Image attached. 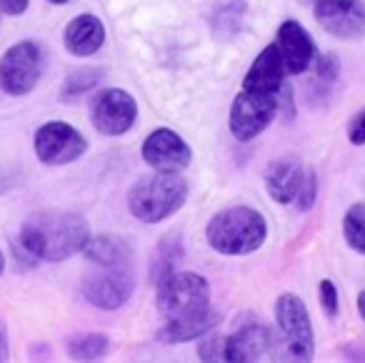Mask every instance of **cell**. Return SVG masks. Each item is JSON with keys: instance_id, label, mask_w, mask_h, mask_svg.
<instances>
[{"instance_id": "obj_1", "label": "cell", "mask_w": 365, "mask_h": 363, "mask_svg": "<svg viewBox=\"0 0 365 363\" xmlns=\"http://www.w3.org/2000/svg\"><path fill=\"white\" fill-rule=\"evenodd\" d=\"M88 238H91L88 221L73 211L33 213L21 228L23 253L33 261H68L76 253H83Z\"/></svg>"}, {"instance_id": "obj_2", "label": "cell", "mask_w": 365, "mask_h": 363, "mask_svg": "<svg viewBox=\"0 0 365 363\" xmlns=\"http://www.w3.org/2000/svg\"><path fill=\"white\" fill-rule=\"evenodd\" d=\"M210 248L223 256H248L268 238V223L260 211L250 206H233L215 213L205 228Z\"/></svg>"}, {"instance_id": "obj_3", "label": "cell", "mask_w": 365, "mask_h": 363, "mask_svg": "<svg viewBox=\"0 0 365 363\" xmlns=\"http://www.w3.org/2000/svg\"><path fill=\"white\" fill-rule=\"evenodd\" d=\"M188 198V183L180 173L155 171L133 183L128 191V211L140 223H163L180 211Z\"/></svg>"}, {"instance_id": "obj_4", "label": "cell", "mask_w": 365, "mask_h": 363, "mask_svg": "<svg viewBox=\"0 0 365 363\" xmlns=\"http://www.w3.org/2000/svg\"><path fill=\"white\" fill-rule=\"evenodd\" d=\"M275 326L278 333L273 336V356L280 361H310L315 353L313 321L295 293H283L275 301Z\"/></svg>"}, {"instance_id": "obj_5", "label": "cell", "mask_w": 365, "mask_h": 363, "mask_svg": "<svg viewBox=\"0 0 365 363\" xmlns=\"http://www.w3.org/2000/svg\"><path fill=\"white\" fill-rule=\"evenodd\" d=\"M155 306L165 321L200 313L210 308V283L193 271H175L158 283Z\"/></svg>"}, {"instance_id": "obj_6", "label": "cell", "mask_w": 365, "mask_h": 363, "mask_svg": "<svg viewBox=\"0 0 365 363\" xmlns=\"http://www.w3.org/2000/svg\"><path fill=\"white\" fill-rule=\"evenodd\" d=\"M43 76V51L36 41H21L0 58V88L13 98L28 96Z\"/></svg>"}, {"instance_id": "obj_7", "label": "cell", "mask_w": 365, "mask_h": 363, "mask_svg": "<svg viewBox=\"0 0 365 363\" xmlns=\"http://www.w3.org/2000/svg\"><path fill=\"white\" fill-rule=\"evenodd\" d=\"M36 156L46 166H68L88 151V141L78 128L63 121H48L36 131Z\"/></svg>"}, {"instance_id": "obj_8", "label": "cell", "mask_w": 365, "mask_h": 363, "mask_svg": "<svg viewBox=\"0 0 365 363\" xmlns=\"http://www.w3.org/2000/svg\"><path fill=\"white\" fill-rule=\"evenodd\" d=\"M275 113H278V96H263V93L240 88L230 106V133L238 141H253L273 123Z\"/></svg>"}, {"instance_id": "obj_9", "label": "cell", "mask_w": 365, "mask_h": 363, "mask_svg": "<svg viewBox=\"0 0 365 363\" xmlns=\"http://www.w3.org/2000/svg\"><path fill=\"white\" fill-rule=\"evenodd\" d=\"M101 273H93L83 281V296L88 303L103 311H115L130 301L135 291L133 266H101Z\"/></svg>"}, {"instance_id": "obj_10", "label": "cell", "mask_w": 365, "mask_h": 363, "mask_svg": "<svg viewBox=\"0 0 365 363\" xmlns=\"http://www.w3.org/2000/svg\"><path fill=\"white\" fill-rule=\"evenodd\" d=\"M138 103L128 91L120 88H108L98 93L91 106V121L98 133L108 138H118L135 126Z\"/></svg>"}, {"instance_id": "obj_11", "label": "cell", "mask_w": 365, "mask_h": 363, "mask_svg": "<svg viewBox=\"0 0 365 363\" xmlns=\"http://www.w3.org/2000/svg\"><path fill=\"white\" fill-rule=\"evenodd\" d=\"M140 156L153 171L182 173L193 161V151L173 128H155L143 141Z\"/></svg>"}, {"instance_id": "obj_12", "label": "cell", "mask_w": 365, "mask_h": 363, "mask_svg": "<svg viewBox=\"0 0 365 363\" xmlns=\"http://www.w3.org/2000/svg\"><path fill=\"white\" fill-rule=\"evenodd\" d=\"M313 16L325 33L343 41L365 33V6L360 0H315Z\"/></svg>"}, {"instance_id": "obj_13", "label": "cell", "mask_w": 365, "mask_h": 363, "mask_svg": "<svg viewBox=\"0 0 365 363\" xmlns=\"http://www.w3.org/2000/svg\"><path fill=\"white\" fill-rule=\"evenodd\" d=\"M275 46H278L288 76H300V73H305L315 58L313 38L308 36V31H305L298 21L280 23L278 33H275Z\"/></svg>"}, {"instance_id": "obj_14", "label": "cell", "mask_w": 365, "mask_h": 363, "mask_svg": "<svg viewBox=\"0 0 365 363\" xmlns=\"http://www.w3.org/2000/svg\"><path fill=\"white\" fill-rule=\"evenodd\" d=\"M273 356V333L263 323H245L235 333L225 336V361L250 363Z\"/></svg>"}, {"instance_id": "obj_15", "label": "cell", "mask_w": 365, "mask_h": 363, "mask_svg": "<svg viewBox=\"0 0 365 363\" xmlns=\"http://www.w3.org/2000/svg\"><path fill=\"white\" fill-rule=\"evenodd\" d=\"M285 63L280 58V51L275 43L265 46L263 51L258 53V58L253 61V66L248 68L243 78V86L245 91H255V93H263V96H280V88L285 86Z\"/></svg>"}, {"instance_id": "obj_16", "label": "cell", "mask_w": 365, "mask_h": 363, "mask_svg": "<svg viewBox=\"0 0 365 363\" xmlns=\"http://www.w3.org/2000/svg\"><path fill=\"white\" fill-rule=\"evenodd\" d=\"M63 43H66L68 53H73L76 58H88L93 53H98L106 43V26L98 16H78L63 31Z\"/></svg>"}, {"instance_id": "obj_17", "label": "cell", "mask_w": 365, "mask_h": 363, "mask_svg": "<svg viewBox=\"0 0 365 363\" xmlns=\"http://www.w3.org/2000/svg\"><path fill=\"white\" fill-rule=\"evenodd\" d=\"M305 168L293 158H280L273 161L265 171V191L275 203H295L298 191L303 186Z\"/></svg>"}, {"instance_id": "obj_18", "label": "cell", "mask_w": 365, "mask_h": 363, "mask_svg": "<svg viewBox=\"0 0 365 363\" xmlns=\"http://www.w3.org/2000/svg\"><path fill=\"white\" fill-rule=\"evenodd\" d=\"M220 323V316L213 308H205L193 316H182L175 321H165V326L158 331V338L163 343H185L195 341V338H203L205 333L215 331V326Z\"/></svg>"}, {"instance_id": "obj_19", "label": "cell", "mask_w": 365, "mask_h": 363, "mask_svg": "<svg viewBox=\"0 0 365 363\" xmlns=\"http://www.w3.org/2000/svg\"><path fill=\"white\" fill-rule=\"evenodd\" d=\"M83 256L91 258L98 266H130L133 263V248L128 241L103 233V236H91L83 248Z\"/></svg>"}, {"instance_id": "obj_20", "label": "cell", "mask_w": 365, "mask_h": 363, "mask_svg": "<svg viewBox=\"0 0 365 363\" xmlns=\"http://www.w3.org/2000/svg\"><path fill=\"white\" fill-rule=\"evenodd\" d=\"M108 336L103 333H86V336H76L68 343V353L73 361H101L108 353Z\"/></svg>"}, {"instance_id": "obj_21", "label": "cell", "mask_w": 365, "mask_h": 363, "mask_svg": "<svg viewBox=\"0 0 365 363\" xmlns=\"http://www.w3.org/2000/svg\"><path fill=\"white\" fill-rule=\"evenodd\" d=\"M343 236L353 251L365 256V203H355L343 218Z\"/></svg>"}, {"instance_id": "obj_22", "label": "cell", "mask_w": 365, "mask_h": 363, "mask_svg": "<svg viewBox=\"0 0 365 363\" xmlns=\"http://www.w3.org/2000/svg\"><path fill=\"white\" fill-rule=\"evenodd\" d=\"M101 78H103V71H98V68H86V71L73 73V76H68V81L63 83V96L66 98L83 96V93L93 91V88L101 83Z\"/></svg>"}, {"instance_id": "obj_23", "label": "cell", "mask_w": 365, "mask_h": 363, "mask_svg": "<svg viewBox=\"0 0 365 363\" xmlns=\"http://www.w3.org/2000/svg\"><path fill=\"white\" fill-rule=\"evenodd\" d=\"M200 361H225V336L220 333H205L198 346Z\"/></svg>"}, {"instance_id": "obj_24", "label": "cell", "mask_w": 365, "mask_h": 363, "mask_svg": "<svg viewBox=\"0 0 365 363\" xmlns=\"http://www.w3.org/2000/svg\"><path fill=\"white\" fill-rule=\"evenodd\" d=\"M315 198H318V176H315L313 168H305L303 186H300L298 198H295V206H298V211H310L315 206Z\"/></svg>"}, {"instance_id": "obj_25", "label": "cell", "mask_w": 365, "mask_h": 363, "mask_svg": "<svg viewBox=\"0 0 365 363\" xmlns=\"http://www.w3.org/2000/svg\"><path fill=\"white\" fill-rule=\"evenodd\" d=\"M318 293H320V306H323V311H325V316L328 318H335L338 316V288H335V283L333 281H320V286H318Z\"/></svg>"}, {"instance_id": "obj_26", "label": "cell", "mask_w": 365, "mask_h": 363, "mask_svg": "<svg viewBox=\"0 0 365 363\" xmlns=\"http://www.w3.org/2000/svg\"><path fill=\"white\" fill-rule=\"evenodd\" d=\"M338 71H340L338 58L330 56V53H328V56H320L318 68H315V76H318L323 83H333L335 78H338Z\"/></svg>"}, {"instance_id": "obj_27", "label": "cell", "mask_w": 365, "mask_h": 363, "mask_svg": "<svg viewBox=\"0 0 365 363\" xmlns=\"http://www.w3.org/2000/svg\"><path fill=\"white\" fill-rule=\"evenodd\" d=\"M348 141L353 146H365V111L355 113L353 121L348 123Z\"/></svg>"}, {"instance_id": "obj_28", "label": "cell", "mask_w": 365, "mask_h": 363, "mask_svg": "<svg viewBox=\"0 0 365 363\" xmlns=\"http://www.w3.org/2000/svg\"><path fill=\"white\" fill-rule=\"evenodd\" d=\"M31 6V0H0V16H23Z\"/></svg>"}, {"instance_id": "obj_29", "label": "cell", "mask_w": 365, "mask_h": 363, "mask_svg": "<svg viewBox=\"0 0 365 363\" xmlns=\"http://www.w3.org/2000/svg\"><path fill=\"white\" fill-rule=\"evenodd\" d=\"M0 361H8V333L3 321H0Z\"/></svg>"}, {"instance_id": "obj_30", "label": "cell", "mask_w": 365, "mask_h": 363, "mask_svg": "<svg viewBox=\"0 0 365 363\" xmlns=\"http://www.w3.org/2000/svg\"><path fill=\"white\" fill-rule=\"evenodd\" d=\"M358 313H360V318L365 321V291H360V296H358Z\"/></svg>"}, {"instance_id": "obj_31", "label": "cell", "mask_w": 365, "mask_h": 363, "mask_svg": "<svg viewBox=\"0 0 365 363\" xmlns=\"http://www.w3.org/2000/svg\"><path fill=\"white\" fill-rule=\"evenodd\" d=\"M6 188H8V183H6V178L0 176V196H3V193H6Z\"/></svg>"}, {"instance_id": "obj_32", "label": "cell", "mask_w": 365, "mask_h": 363, "mask_svg": "<svg viewBox=\"0 0 365 363\" xmlns=\"http://www.w3.org/2000/svg\"><path fill=\"white\" fill-rule=\"evenodd\" d=\"M3 268H6V256H3V251H0V276H3Z\"/></svg>"}, {"instance_id": "obj_33", "label": "cell", "mask_w": 365, "mask_h": 363, "mask_svg": "<svg viewBox=\"0 0 365 363\" xmlns=\"http://www.w3.org/2000/svg\"><path fill=\"white\" fill-rule=\"evenodd\" d=\"M48 3H53V6H63V3H71V0H48Z\"/></svg>"}]
</instances>
